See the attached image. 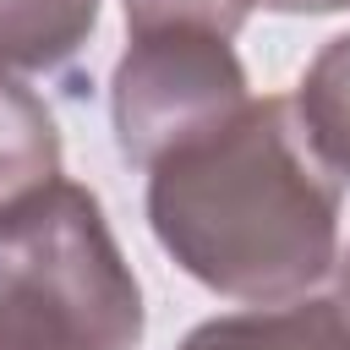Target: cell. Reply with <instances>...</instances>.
<instances>
[{
  "instance_id": "obj_1",
  "label": "cell",
  "mask_w": 350,
  "mask_h": 350,
  "mask_svg": "<svg viewBox=\"0 0 350 350\" xmlns=\"http://www.w3.org/2000/svg\"><path fill=\"white\" fill-rule=\"evenodd\" d=\"M339 202L345 180L312 159L290 98H252L230 126L175 148L142 197L164 257L246 306L306 301L339 268Z\"/></svg>"
},
{
  "instance_id": "obj_2",
  "label": "cell",
  "mask_w": 350,
  "mask_h": 350,
  "mask_svg": "<svg viewBox=\"0 0 350 350\" xmlns=\"http://www.w3.org/2000/svg\"><path fill=\"white\" fill-rule=\"evenodd\" d=\"M0 301L22 306L49 350H137L148 328L104 202L66 175L0 213Z\"/></svg>"
},
{
  "instance_id": "obj_3",
  "label": "cell",
  "mask_w": 350,
  "mask_h": 350,
  "mask_svg": "<svg viewBox=\"0 0 350 350\" xmlns=\"http://www.w3.org/2000/svg\"><path fill=\"white\" fill-rule=\"evenodd\" d=\"M246 104V66L235 44L213 33H137L109 77L115 148L137 170L230 126Z\"/></svg>"
},
{
  "instance_id": "obj_4",
  "label": "cell",
  "mask_w": 350,
  "mask_h": 350,
  "mask_svg": "<svg viewBox=\"0 0 350 350\" xmlns=\"http://www.w3.org/2000/svg\"><path fill=\"white\" fill-rule=\"evenodd\" d=\"M175 350H350L339 301L306 295L290 306H246L197 323Z\"/></svg>"
},
{
  "instance_id": "obj_5",
  "label": "cell",
  "mask_w": 350,
  "mask_h": 350,
  "mask_svg": "<svg viewBox=\"0 0 350 350\" xmlns=\"http://www.w3.org/2000/svg\"><path fill=\"white\" fill-rule=\"evenodd\" d=\"M104 0H0V71L49 77L82 55Z\"/></svg>"
},
{
  "instance_id": "obj_6",
  "label": "cell",
  "mask_w": 350,
  "mask_h": 350,
  "mask_svg": "<svg viewBox=\"0 0 350 350\" xmlns=\"http://www.w3.org/2000/svg\"><path fill=\"white\" fill-rule=\"evenodd\" d=\"M290 115L312 148V159L334 175L350 180V33L328 38L312 66L301 71L290 93Z\"/></svg>"
},
{
  "instance_id": "obj_7",
  "label": "cell",
  "mask_w": 350,
  "mask_h": 350,
  "mask_svg": "<svg viewBox=\"0 0 350 350\" xmlns=\"http://www.w3.org/2000/svg\"><path fill=\"white\" fill-rule=\"evenodd\" d=\"M60 175V126L49 104L11 71H0V213Z\"/></svg>"
},
{
  "instance_id": "obj_8",
  "label": "cell",
  "mask_w": 350,
  "mask_h": 350,
  "mask_svg": "<svg viewBox=\"0 0 350 350\" xmlns=\"http://www.w3.org/2000/svg\"><path fill=\"white\" fill-rule=\"evenodd\" d=\"M262 0H120L126 33H213L235 38Z\"/></svg>"
},
{
  "instance_id": "obj_9",
  "label": "cell",
  "mask_w": 350,
  "mask_h": 350,
  "mask_svg": "<svg viewBox=\"0 0 350 350\" xmlns=\"http://www.w3.org/2000/svg\"><path fill=\"white\" fill-rule=\"evenodd\" d=\"M0 350H49V339L22 306L0 301Z\"/></svg>"
},
{
  "instance_id": "obj_10",
  "label": "cell",
  "mask_w": 350,
  "mask_h": 350,
  "mask_svg": "<svg viewBox=\"0 0 350 350\" xmlns=\"http://www.w3.org/2000/svg\"><path fill=\"white\" fill-rule=\"evenodd\" d=\"M262 11H290V16H323V11H345V0H262Z\"/></svg>"
},
{
  "instance_id": "obj_11",
  "label": "cell",
  "mask_w": 350,
  "mask_h": 350,
  "mask_svg": "<svg viewBox=\"0 0 350 350\" xmlns=\"http://www.w3.org/2000/svg\"><path fill=\"white\" fill-rule=\"evenodd\" d=\"M334 273H339V290H334V301H339V312H345V323H350V246L339 252V268H334Z\"/></svg>"
},
{
  "instance_id": "obj_12",
  "label": "cell",
  "mask_w": 350,
  "mask_h": 350,
  "mask_svg": "<svg viewBox=\"0 0 350 350\" xmlns=\"http://www.w3.org/2000/svg\"><path fill=\"white\" fill-rule=\"evenodd\" d=\"M345 11H350V0H345Z\"/></svg>"
}]
</instances>
